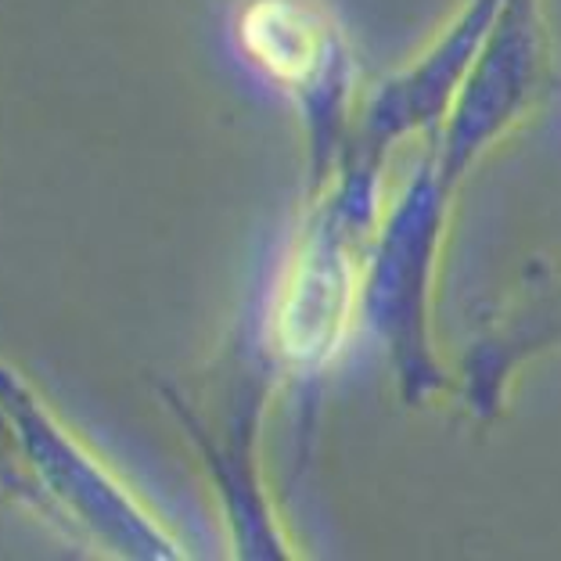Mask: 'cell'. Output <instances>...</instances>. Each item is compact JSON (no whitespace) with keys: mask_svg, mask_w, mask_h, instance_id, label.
<instances>
[{"mask_svg":"<svg viewBox=\"0 0 561 561\" xmlns=\"http://www.w3.org/2000/svg\"><path fill=\"white\" fill-rule=\"evenodd\" d=\"M241 44L271 76L299 83L321 66L324 30L296 0H256L241 19Z\"/></svg>","mask_w":561,"mask_h":561,"instance_id":"obj_2","label":"cell"},{"mask_svg":"<svg viewBox=\"0 0 561 561\" xmlns=\"http://www.w3.org/2000/svg\"><path fill=\"white\" fill-rule=\"evenodd\" d=\"M346 277L328 256H310L285 288L280 342L299 360H317L335 350L346 324Z\"/></svg>","mask_w":561,"mask_h":561,"instance_id":"obj_1","label":"cell"}]
</instances>
